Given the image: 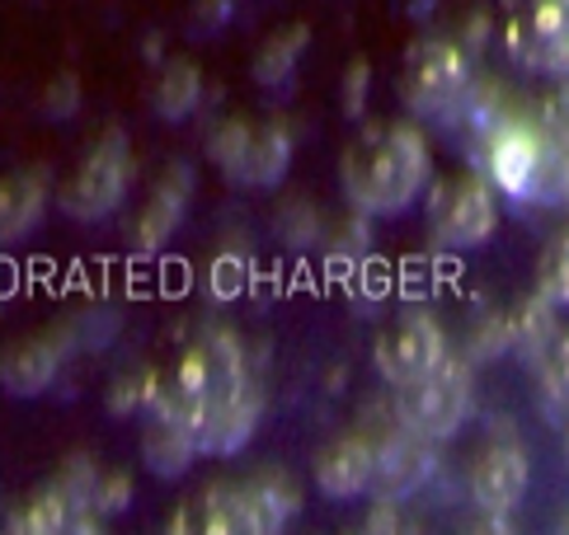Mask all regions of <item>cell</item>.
Masks as SVG:
<instances>
[{
	"label": "cell",
	"instance_id": "obj_1",
	"mask_svg": "<svg viewBox=\"0 0 569 535\" xmlns=\"http://www.w3.org/2000/svg\"><path fill=\"white\" fill-rule=\"evenodd\" d=\"M429 141L415 122H391L381 132H368V141L343 160V193H349L353 212L368 221H391L410 212L429 189Z\"/></svg>",
	"mask_w": 569,
	"mask_h": 535
},
{
	"label": "cell",
	"instance_id": "obj_2",
	"mask_svg": "<svg viewBox=\"0 0 569 535\" xmlns=\"http://www.w3.org/2000/svg\"><path fill=\"white\" fill-rule=\"evenodd\" d=\"M132 179H137V160L128 147V132L109 128L86 155L76 160V170L62 179L57 208L80 225H94V221H104L123 208L128 193H132Z\"/></svg>",
	"mask_w": 569,
	"mask_h": 535
},
{
	"label": "cell",
	"instance_id": "obj_3",
	"mask_svg": "<svg viewBox=\"0 0 569 535\" xmlns=\"http://www.w3.org/2000/svg\"><path fill=\"white\" fill-rule=\"evenodd\" d=\"M396 418L405 427H415L419 437H429V442L457 437L461 423L471 418V366L447 353V362L433 366L429 376L400 385Z\"/></svg>",
	"mask_w": 569,
	"mask_h": 535
},
{
	"label": "cell",
	"instance_id": "obj_4",
	"mask_svg": "<svg viewBox=\"0 0 569 535\" xmlns=\"http://www.w3.org/2000/svg\"><path fill=\"white\" fill-rule=\"evenodd\" d=\"M499 225V202L495 183L480 174H457L433 193V244L438 250H480Z\"/></svg>",
	"mask_w": 569,
	"mask_h": 535
},
{
	"label": "cell",
	"instance_id": "obj_5",
	"mask_svg": "<svg viewBox=\"0 0 569 535\" xmlns=\"http://www.w3.org/2000/svg\"><path fill=\"white\" fill-rule=\"evenodd\" d=\"M466 85H471V67H466V52L457 43H419L405 57L400 99L419 118L447 113L466 94Z\"/></svg>",
	"mask_w": 569,
	"mask_h": 535
},
{
	"label": "cell",
	"instance_id": "obj_6",
	"mask_svg": "<svg viewBox=\"0 0 569 535\" xmlns=\"http://www.w3.org/2000/svg\"><path fill=\"white\" fill-rule=\"evenodd\" d=\"M442 362H447V334H442V324L429 311L400 315L377 339V372L396 390L419 381V376H429L433 366H442Z\"/></svg>",
	"mask_w": 569,
	"mask_h": 535
},
{
	"label": "cell",
	"instance_id": "obj_7",
	"mask_svg": "<svg viewBox=\"0 0 569 535\" xmlns=\"http://www.w3.org/2000/svg\"><path fill=\"white\" fill-rule=\"evenodd\" d=\"M508 52L532 71L569 75V0H527L522 14L508 19Z\"/></svg>",
	"mask_w": 569,
	"mask_h": 535
},
{
	"label": "cell",
	"instance_id": "obj_8",
	"mask_svg": "<svg viewBox=\"0 0 569 535\" xmlns=\"http://www.w3.org/2000/svg\"><path fill=\"white\" fill-rule=\"evenodd\" d=\"M433 446L429 437H419L415 427L396 423V432L377 446V461H372V498L377 503H405L433 480Z\"/></svg>",
	"mask_w": 569,
	"mask_h": 535
},
{
	"label": "cell",
	"instance_id": "obj_9",
	"mask_svg": "<svg viewBox=\"0 0 569 535\" xmlns=\"http://www.w3.org/2000/svg\"><path fill=\"white\" fill-rule=\"evenodd\" d=\"M71 353V329H43L33 339H19L0 353V390L10 400H38L48 395V385L62 372Z\"/></svg>",
	"mask_w": 569,
	"mask_h": 535
},
{
	"label": "cell",
	"instance_id": "obj_10",
	"mask_svg": "<svg viewBox=\"0 0 569 535\" xmlns=\"http://www.w3.org/2000/svg\"><path fill=\"white\" fill-rule=\"evenodd\" d=\"M527 480H532L527 451L518 442H490L471 465V503L490 517H508L527 498Z\"/></svg>",
	"mask_w": 569,
	"mask_h": 535
},
{
	"label": "cell",
	"instance_id": "obj_11",
	"mask_svg": "<svg viewBox=\"0 0 569 535\" xmlns=\"http://www.w3.org/2000/svg\"><path fill=\"white\" fill-rule=\"evenodd\" d=\"M189 198H193V170L179 160L166 164L160 179L151 183V198L141 202L137 225H132V244L141 254H160L179 235V225L189 216Z\"/></svg>",
	"mask_w": 569,
	"mask_h": 535
},
{
	"label": "cell",
	"instance_id": "obj_12",
	"mask_svg": "<svg viewBox=\"0 0 569 535\" xmlns=\"http://www.w3.org/2000/svg\"><path fill=\"white\" fill-rule=\"evenodd\" d=\"M198 456H202V446L193 437V427L184 423V414L156 395L151 418H147V427H141V465H147L156 480L174 484V480L189 475Z\"/></svg>",
	"mask_w": 569,
	"mask_h": 535
},
{
	"label": "cell",
	"instance_id": "obj_13",
	"mask_svg": "<svg viewBox=\"0 0 569 535\" xmlns=\"http://www.w3.org/2000/svg\"><path fill=\"white\" fill-rule=\"evenodd\" d=\"M485 170L490 183L508 198H532L541 189V170H546V151L532 128L522 122H503L490 137V151H485Z\"/></svg>",
	"mask_w": 569,
	"mask_h": 535
},
{
	"label": "cell",
	"instance_id": "obj_14",
	"mask_svg": "<svg viewBox=\"0 0 569 535\" xmlns=\"http://www.w3.org/2000/svg\"><path fill=\"white\" fill-rule=\"evenodd\" d=\"M372 461H377V446L368 437H358V432H349V437L330 442L311 461V484L320 498L353 503L362 493H372Z\"/></svg>",
	"mask_w": 569,
	"mask_h": 535
},
{
	"label": "cell",
	"instance_id": "obj_15",
	"mask_svg": "<svg viewBox=\"0 0 569 535\" xmlns=\"http://www.w3.org/2000/svg\"><path fill=\"white\" fill-rule=\"evenodd\" d=\"M52 198L57 193L48 183V170H14V174L0 179V250L29 240L38 231Z\"/></svg>",
	"mask_w": 569,
	"mask_h": 535
},
{
	"label": "cell",
	"instance_id": "obj_16",
	"mask_svg": "<svg viewBox=\"0 0 569 535\" xmlns=\"http://www.w3.org/2000/svg\"><path fill=\"white\" fill-rule=\"evenodd\" d=\"M288 170H292V132L282 122H259L231 179L246 183V189H278Z\"/></svg>",
	"mask_w": 569,
	"mask_h": 535
},
{
	"label": "cell",
	"instance_id": "obj_17",
	"mask_svg": "<svg viewBox=\"0 0 569 535\" xmlns=\"http://www.w3.org/2000/svg\"><path fill=\"white\" fill-rule=\"evenodd\" d=\"M307 48H311V29L307 24H282L278 33H269L263 38V48L254 52V61H250L254 85L273 90V94L288 90L297 67H301V57H307Z\"/></svg>",
	"mask_w": 569,
	"mask_h": 535
},
{
	"label": "cell",
	"instance_id": "obj_18",
	"mask_svg": "<svg viewBox=\"0 0 569 535\" xmlns=\"http://www.w3.org/2000/svg\"><path fill=\"white\" fill-rule=\"evenodd\" d=\"M202 104V71L193 67L189 57H174L160 67L156 75V85H151V109L156 118H166V122H184L193 118Z\"/></svg>",
	"mask_w": 569,
	"mask_h": 535
},
{
	"label": "cell",
	"instance_id": "obj_19",
	"mask_svg": "<svg viewBox=\"0 0 569 535\" xmlns=\"http://www.w3.org/2000/svg\"><path fill=\"white\" fill-rule=\"evenodd\" d=\"M240 493H246V503H250L254 535L278 531L288 517H297V507H301V493H297V484L288 475H282V470H263V475H254Z\"/></svg>",
	"mask_w": 569,
	"mask_h": 535
},
{
	"label": "cell",
	"instance_id": "obj_20",
	"mask_svg": "<svg viewBox=\"0 0 569 535\" xmlns=\"http://www.w3.org/2000/svg\"><path fill=\"white\" fill-rule=\"evenodd\" d=\"M254 286V254L246 244H227V250H217L208 273H202V292H208L212 305H236L240 296H250Z\"/></svg>",
	"mask_w": 569,
	"mask_h": 535
},
{
	"label": "cell",
	"instance_id": "obj_21",
	"mask_svg": "<svg viewBox=\"0 0 569 535\" xmlns=\"http://www.w3.org/2000/svg\"><path fill=\"white\" fill-rule=\"evenodd\" d=\"M537 296L551 311H569V231L546 244V254L537 263Z\"/></svg>",
	"mask_w": 569,
	"mask_h": 535
},
{
	"label": "cell",
	"instance_id": "obj_22",
	"mask_svg": "<svg viewBox=\"0 0 569 535\" xmlns=\"http://www.w3.org/2000/svg\"><path fill=\"white\" fill-rule=\"evenodd\" d=\"M273 231L282 235V244H292V250H307V244H316L325 235V216L316 202L307 198H288L282 208L273 212Z\"/></svg>",
	"mask_w": 569,
	"mask_h": 535
},
{
	"label": "cell",
	"instance_id": "obj_23",
	"mask_svg": "<svg viewBox=\"0 0 569 535\" xmlns=\"http://www.w3.org/2000/svg\"><path fill=\"white\" fill-rule=\"evenodd\" d=\"M250 132H254V122H246V118L217 122V132L208 137V155L217 160V170H221V174H236L240 155H246V147H250Z\"/></svg>",
	"mask_w": 569,
	"mask_h": 535
},
{
	"label": "cell",
	"instance_id": "obj_24",
	"mask_svg": "<svg viewBox=\"0 0 569 535\" xmlns=\"http://www.w3.org/2000/svg\"><path fill=\"white\" fill-rule=\"evenodd\" d=\"M156 395H160V390L151 385V376H128V381H118L109 390V414L132 418V414H141V408H151Z\"/></svg>",
	"mask_w": 569,
	"mask_h": 535
},
{
	"label": "cell",
	"instance_id": "obj_25",
	"mask_svg": "<svg viewBox=\"0 0 569 535\" xmlns=\"http://www.w3.org/2000/svg\"><path fill=\"white\" fill-rule=\"evenodd\" d=\"M90 503L104 512V517H118V512H128V503H132V475H123V470L94 475V484H90Z\"/></svg>",
	"mask_w": 569,
	"mask_h": 535
},
{
	"label": "cell",
	"instance_id": "obj_26",
	"mask_svg": "<svg viewBox=\"0 0 569 535\" xmlns=\"http://www.w3.org/2000/svg\"><path fill=\"white\" fill-rule=\"evenodd\" d=\"M541 376H546V390L560 408H569V334H560L551 347H546V362H541Z\"/></svg>",
	"mask_w": 569,
	"mask_h": 535
},
{
	"label": "cell",
	"instance_id": "obj_27",
	"mask_svg": "<svg viewBox=\"0 0 569 535\" xmlns=\"http://www.w3.org/2000/svg\"><path fill=\"white\" fill-rule=\"evenodd\" d=\"M38 109H43V118H52V122L71 118V113L80 109V80H76V75L52 80V85H48V94L38 99Z\"/></svg>",
	"mask_w": 569,
	"mask_h": 535
},
{
	"label": "cell",
	"instance_id": "obj_28",
	"mask_svg": "<svg viewBox=\"0 0 569 535\" xmlns=\"http://www.w3.org/2000/svg\"><path fill=\"white\" fill-rule=\"evenodd\" d=\"M368 90H372V67L368 61H353L349 75H343V113L349 118L368 113Z\"/></svg>",
	"mask_w": 569,
	"mask_h": 535
},
{
	"label": "cell",
	"instance_id": "obj_29",
	"mask_svg": "<svg viewBox=\"0 0 569 535\" xmlns=\"http://www.w3.org/2000/svg\"><path fill=\"white\" fill-rule=\"evenodd\" d=\"M565 198H569V170H565Z\"/></svg>",
	"mask_w": 569,
	"mask_h": 535
},
{
	"label": "cell",
	"instance_id": "obj_30",
	"mask_svg": "<svg viewBox=\"0 0 569 535\" xmlns=\"http://www.w3.org/2000/svg\"><path fill=\"white\" fill-rule=\"evenodd\" d=\"M565 104H569V85H565Z\"/></svg>",
	"mask_w": 569,
	"mask_h": 535
}]
</instances>
